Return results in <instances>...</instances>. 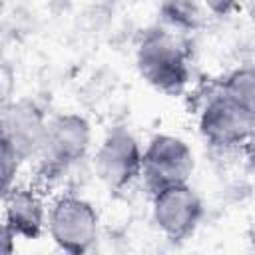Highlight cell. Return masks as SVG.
Listing matches in <instances>:
<instances>
[{"instance_id": "6da1fadb", "label": "cell", "mask_w": 255, "mask_h": 255, "mask_svg": "<svg viewBox=\"0 0 255 255\" xmlns=\"http://www.w3.org/2000/svg\"><path fill=\"white\" fill-rule=\"evenodd\" d=\"M135 62L141 78L161 94L179 96L189 82V52L175 32L155 26L143 32Z\"/></svg>"}, {"instance_id": "7a4b0ae2", "label": "cell", "mask_w": 255, "mask_h": 255, "mask_svg": "<svg viewBox=\"0 0 255 255\" xmlns=\"http://www.w3.org/2000/svg\"><path fill=\"white\" fill-rule=\"evenodd\" d=\"M92 143V128L80 114H58L48 120L38 153V179L52 181L82 161Z\"/></svg>"}, {"instance_id": "3957f363", "label": "cell", "mask_w": 255, "mask_h": 255, "mask_svg": "<svg viewBox=\"0 0 255 255\" xmlns=\"http://www.w3.org/2000/svg\"><path fill=\"white\" fill-rule=\"evenodd\" d=\"M48 233L62 251L82 255L96 243L98 211L88 199L62 193L48 209Z\"/></svg>"}, {"instance_id": "277c9868", "label": "cell", "mask_w": 255, "mask_h": 255, "mask_svg": "<svg viewBox=\"0 0 255 255\" xmlns=\"http://www.w3.org/2000/svg\"><path fill=\"white\" fill-rule=\"evenodd\" d=\"M141 163L143 151L133 133L124 126H116L106 133L94 157L98 177L112 191H124L141 177Z\"/></svg>"}, {"instance_id": "5b68a950", "label": "cell", "mask_w": 255, "mask_h": 255, "mask_svg": "<svg viewBox=\"0 0 255 255\" xmlns=\"http://www.w3.org/2000/svg\"><path fill=\"white\" fill-rule=\"evenodd\" d=\"M203 211V201L189 183L167 185L151 193L153 223L171 243L189 239L195 233Z\"/></svg>"}, {"instance_id": "8992f818", "label": "cell", "mask_w": 255, "mask_h": 255, "mask_svg": "<svg viewBox=\"0 0 255 255\" xmlns=\"http://www.w3.org/2000/svg\"><path fill=\"white\" fill-rule=\"evenodd\" d=\"M193 171V153L189 145L175 135L157 133L143 149L141 179L149 193L167 185L187 183Z\"/></svg>"}, {"instance_id": "52a82bcc", "label": "cell", "mask_w": 255, "mask_h": 255, "mask_svg": "<svg viewBox=\"0 0 255 255\" xmlns=\"http://www.w3.org/2000/svg\"><path fill=\"white\" fill-rule=\"evenodd\" d=\"M0 126V143L8 145L22 163L32 157H38L46 137L48 120L36 100L20 98L4 104Z\"/></svg>"}, {"instance_id": "ba28073f", "label": "cell", "mask_w": 255, "mask_h": 255, "mask_svg": "<svg viewBox=\"0 0 255 255\" xmlns=\"http://www.w3.org/2000/svg\"><path fill=\"white\" fill-rule=\"evenodd\" d=\"M255 122L239 112L221 92L211 96L199 116V131L203 139L217 149L241 147Z\"/></svg>"}, {"instance_id": "9c48e42d", "label": "cell", "mask_w": 255, "mask_h": 255, "mask_svg": "<svg viewBox=\"0 0 255 255\" xmlns=\"http://www.w3.org/2000/svg\"><path fill=\"white\" fill-rule=\"evenodd\" d=\"M4 201V225H8L16 237L38 239L46 225V209L40 193L34 187L12 185L2 193Z\"/></svg>"}, {"instance_id": "30bf717a", "label": "cell", "mask_w": 255, "mask_h": 255, "mask_svg": "<svg viewBox=\"0 0 255 255\" xmlns=\"http://www.w3.org/2000/svg\"><path fill=\"white\" fill-rule=\"evenodd\" d=\"M239 112L255 122V66H243L225 76L219 90Z\"/></svg>"}, {"instance_id": "8fae6325", "label": "cell", "mask_w": 255, "mask_h": 255, "mask_svg": "<svg viewBox=\"0 0 255 255\" xmlns=\"http://www.w3.org/2000/svg\"><path fill=\"white\" fill-rule=\"evenodd\" d=\"M161 14L163 20L177 30H193L199 20V12L191 0H165Z\"/></svg>"}, {"instance_id": "7c38bea8", "label": "cell", "mask_w": 255, "mask_h": 255, "mask_svg": "<svg viewBox=\"0 0 255 255\" xmlns=\"http://www.w3.org/2000/svg\"><path fill=\"white\" fill-rule=\"evenodd\" d=\"M243 0H203V4L207 6V10L215 16H229L233 14Z\"/></svg>"}, {"instance_id": "4fadbf2b", "label": "cell", "mask_w": 255, "mask_h": 255, "mask_svg": "<svg viewBox=\"0 0 255 255\" xmlns=\"http://www.w3.org/2000/svg\"><path fill=\"white\" fill-rule=\"evenodd\" d=\"M241 151H243V155H245L247 165L255 171V124H253V128H251L249 135L245 137V141L241 143Z\"/></svg>"}, {"instance_id": "5bb4252c", "label": "cell", "mask_w": 255, "mask_h": 255, "mask_svg": "<svg viewBox=\"0 0 255 255\" xmlns=\"http://www.w3.org/2000/svg\"><path fill=\"white\" fill-rule=\"evenodd\" d=\"M14 241H16V233H14L8 225H2V233H0V253L10 255V253L14 251Z\"/></svg>"}, {"instance_id": "9a60e30c", "label": "cell", "mask_w": 255, "mask_h": 255, "mask_svg": "<svg viewBox=\"0 0 255 255\" xmlns=\"http://www.w3.org/2000/svg\"><path fill=\"white\" fill-rule=\"evenodd\" d=\"M247 4V12H249V18L255 22V0H245Z\"/></svg>"}, {"instance_id": "2e32d148", "label": "cell", "mask_w": 255, "mask_h": 255, "mask_svg": "<svg viewBox=\"0 0 255 255\" xmlns=\"http://www.w3.org/2000/svg\"><path fill=\"white\" fill-rule=\"evenodd\" d=\"M249 245H251V249L255 251V223H253V227L249 229Z\"/></svg>"}]
</instances>
